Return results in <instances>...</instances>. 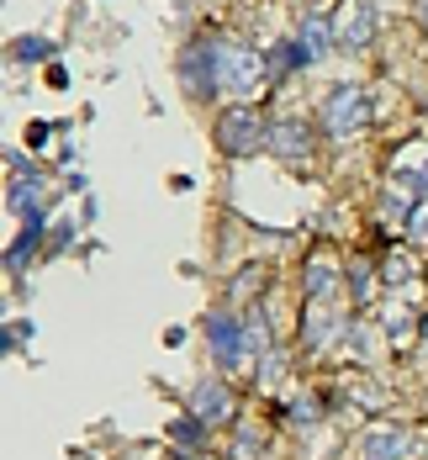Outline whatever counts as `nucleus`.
<instances>
[{
	"label": "nucleus",
	"instance_id": "f257e3e1",
	"mask_svg": "<svg viewBox=\"0 0 428 460\" xmlns=\"http://www.w3.org/2000/svg\"><path fill=\"white\" fill-rule=\"evenodd\" d=\"M328 117L338 133H349V128H360V117H365V101H360V91H338L328 101Z\"/></svg>",
	"mask_w": 428,
	"mask_h": 460
},
{
	"label": "nucleus",
	"instance_id": "f03ea898",
	"mask_svg": "<svg viewBox=\"0 0 428 460\" xmlns=\"http://www.w3.org/2000/svg\"><path fill=\"white\" fill-rule=\"evenodd\" d=\"M212 349H217V355H223V360H238V328L233 323H212Z\"/></svg>",
	"mask_w": 428,
	"mask_h": 460
},
{
	"label": "nucleus",
	"instance_id": "7ed1b4c3",
	"mask_svg": "<svg viewBox=\"0 0 428 460\" xmlns=\"http://www.w3.org/2000/svg\"><path fill=\"white\" fill-rule=\"evenodd\" d=\"M196 408H201V413H223V408H228V392H223L217 381H206V386L196 392Z\"/></svg>",
	"mask_w": 428,
	"mask_h": 460
}]
</instances>
